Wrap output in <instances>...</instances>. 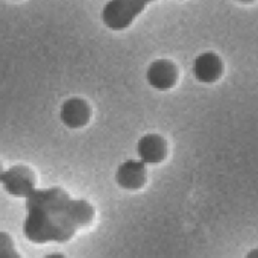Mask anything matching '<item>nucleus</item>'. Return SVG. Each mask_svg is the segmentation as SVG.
<instances>
[{
	"label": "nucleus",
	"instance_id": "20e7f679",
	"mask_svg": "<svg viewBox=\"0 0 258 258\" xmlns=\"http://www.w3.org/2000/svg\"><path fill=\"white\" fill-rule=\"evenodd\" d=\"M146 79L152 88L166 91L175 87L178 81V69L170 59H155L148 67Z\"/></svg>",
	"mask_w": 258,
	"mask_h": 258
},
{
	"label": "nucleus",
	"instance_id": "f03ea898",
	"mask_svg": "<svg viewBox=\"0 0 258 258\" xmlns=\"http://www.w3.org/2000/svg\"><path fill=\"white\" fill-rule=\"evenodd\" d=\"M155 0H109L102 10V20L111 31H124Z\"/></svg>",
	"mask_w": 258,
	"mask_h": 258
},
{
	"label": "nucleus",
	"instance_id": "f8f14e48",
	"mask_svg": "<svg viewBox=\"0 0 258 258\" xmlns=\"http://www.w3.org/2000/svg\"><path fill=\"white\" fill-rule=\"evenodd\" d=\"M238 2H241V4H252V2H255V0H238Z\"/></svg>",
	"mask_w": 258,
	"mask_h": 258
},
{
	"label": "nucleus",
	"instance_id": "f257e3e1",
	"mask_svg": "<svg viewBox=\"0 0 258 258\" xmlns=\"http://www.w3.org/2000/svg\"><path fill=\"white\" fill-rule=\"evenodd\" d=\"M26 211L23 234L29 241L40 244L69 241L79 228L90 225L94 219V208L90 202L72 199L59 187L35 190L26 198Z\"/></svg>",
	"mask_w": 258,
	"mask_h": 258
},
{
	"label": "nucleus",
	"instance_id": "1a4fd4ad",
	"mask_svg": "<svg viewBox=\"0 0 258 258\" xmlns=\"http://www.w3.org/2000/svg\"><path fill=\"white\" fill-rule=\"evenodd\" d=\"M0 258H22L14 247L13 238L4 231H0Z\"/></svg>",
	"mask_w": 258,
	"mask_h": 258
},
{
	"label": "nucleus",
	"instance_id": "ddd939ff",
	"mask_svg": "<svg viewBox=\"0 0 258 258\" xmlns=\"http://www.w3.org/2000/svg\"><path fill=\"white\" fill-rule=\"evenodd\" d=\"M5 170H2V166H0V179H2V175H4Z\"/></svg>",
	"mask_w": 258,
	"mask_h": 258
},
{
	"label": "nucleus",
	"instance_id": "6e6552de",
	"mask_svg": "<svg viewBox=\"0 0 258 258\" xmlns=\"http://www.w3.org/2000/svg\"><path fill=\"white\" fill-rule=\"evenodd\" d=\"M223 73V62L214 52L201 53L193 61V76L202 84H213L220 79Z\"/></svg>",
	"mask_w": 258,
	"mask_h": 258
},
{
	"label": "nucleus",
	"instance_id": "7ed1b4c3",
	"mask_svg": "<svg viewBox=\"0 0 258 258\" xmlns=\"http://www.w3.org/2000/svg\"><path fill=\"white\" fill-rule=\"evenodd\" d=\"M4 188L16 198H29L35 191L34 173L25 166H13L5 170L0 179Z\"/></svg>",
	"mask_w": 258,
	"mask_h": 258
},
{
	"label": "nucleus",
	"instance_id": "423d86ee",
	"mask_svg": "<svg viewBox=\"0 0 258 258\" xmlns=\"http://www.w3.org/2000/svg\"><path fill=\"white\" fill-rule=\"evenodd\" d=\"M59 117H61V121L67 127L79 129V127H84L90 121L91 108H90V105L84 99L72 97V99H67L62 103Z\"/></svg>",
	"mask_w": 258,
	"mask_h": 258
},
{
	"label": "nucleus",
	"instance_id": "9b49d317",
	"mask_svg": "<svg viewBox=\"0 0 258 258\" xmlns=\"http://www.w3.org/2000/svg\"><path fill=\"white\" fill-rule=\"evenodd\" d=\"M44 258H66L62 253H50V255H46Z\"/></svg>",
	"mask_w": 258,
	"mask_h": 258
},
{
	"label": "nucleus",
	"instance_id": "39448f33",
	"mask_svg": "<svg viewBox=\"0 0 258 258\" xmlns=\"http://www.w3.org/2000/svg\"><path fill=\"white\" fill-rule=\"evenodd\" d=\"M115 182L124 190H139L146 182V164L140 160H127L115 170Z\"/></svg>",
	"mask_w": 258,
	"mask_h": 258
},
{
	"label": "nucleus",
	"instance_id": "9d476101",
	"mask_svg": "<svg viewBox=\"0 0 258 258\" xmlns=\"http://www.w3.org/2000/svg\"><path fill=\"white\" fill-rule=\"evenodd\" d=\"M244 258H258V249H252L246 253Z\"/></svg>",
	"mask_w": 258,
	"mask_h": 258
},
{
	"label": "nucleus",
	"instance_id": "0eeeda50",
	"mask_svg": "<svg viewBox=\"0 0 258 258\" xmlns=\"http://www.w3.org/2000/svg\"><path fill=\"white\" fill-rule=\"evenodd\" d=\"M137 155L145 164H160L167 155V142L158 134H146L137 143Z\"/></svg>",
	"mask_w": 258,
	"mask_h": 258
}]
</instances>
